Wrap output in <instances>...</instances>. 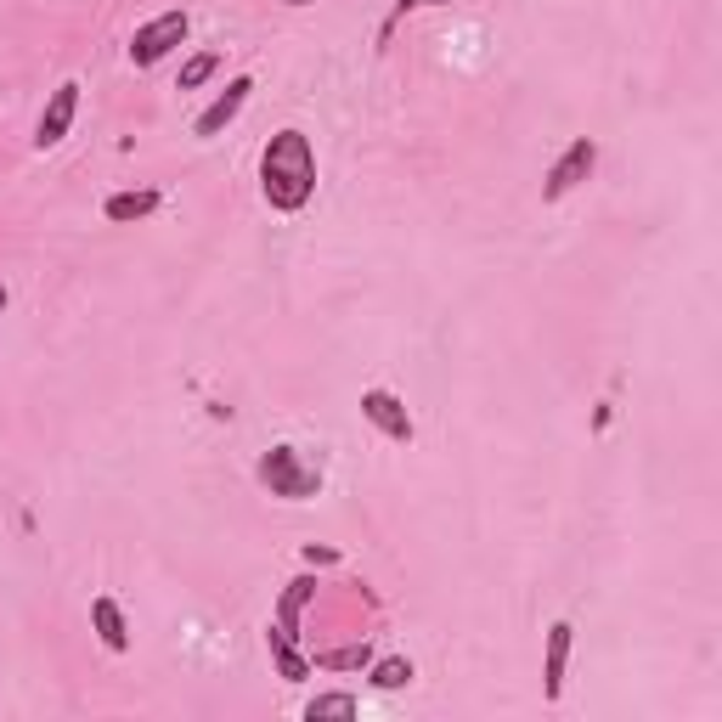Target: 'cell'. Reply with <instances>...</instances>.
<instances>
[{"label":"cell","mask_w":722,"mask_h":722,"mask_svg":"<svg viewBox=\"0 0 722 722\" xmlns=\"http://www.w3.org/2000/svg\"><path fill=\"white\" fill-rule=\"evenodd\" d=\"M260 187H266V204L294 215V209L311 204L316 192V158H311V142L305 130H277L260 153Z\"/></svg>","instance_id":"obj_1"},{"label":"cell","mask_w":722,"mask_h":722,"mask_svg":"<svg viewBox=\"0 0 722 722\" xmlns=\"http://www.w3.org/2000/svg\"><path fill=\"white\" fill-rule=\"evenodd\" d=\"M260 480L271 486V497H294V503L322 486V474H316L311 463H299L294 446H271V452L260 457Z\"/></svg>","instance_id":"obj_2"},{"label":"cell","mask_w":722,"mask_h":722,"mask_svg":"<svg viewBox=\"0 0 722 722\" xmlns=\"http://www.w3.org/2000/svg\"><path fill=\"white\" fill-rule=\"evenodd\" d=\"M181 40H187V12H164V17H153V23L136 29V40H130V63L153 68L158 57H170Z\"/></svg>","instance_id":"obj_3"},{"label":"cell","mask_w":722,"mask_h":722,"mask_svg":"<svg viewBox=\"0 0 722 722\" xmlns=\"http://www.w3.org/2000/svg\"><path fill=\"white\" fill-rule=\"evenodd\" d=\"M593 164H598V147L587 142V136H581V142H570L565 158L548 170V187H542V198H565L576 181H587V175H593Z\"/></svg>","instance_id":"obj_4"},{"label":"cell","mask_w":722,"mask_h":722,"mask_svg":"<svg viewBox=\"0 0 722 722\" xmlns=\"http://www.w3.org/2000/svg\"><path fill=\"white\" fill-rule=\"evenodd\" d=\"M361 418L378 424L390 440H412V418H407V407H401L390 390H367V395H361Z\"/></svg>","instance_id":"obj_5"},{"label":"cell","mask_w":722,"mask_h":722,"mask_svg":"<svg viewBox=\"0 0 722 722\" xmlns=\"http://www.w3.org/2000/svg\"><path fill=\"white\" fill-rule=\"evenodd\" d=\"M249 91H254V79H232V85H226V96H215V102L198 113V125H192V130H198V136H220V130L232 125L237 113H243Z\"/></svg>","instance_id":"obj_6"},{"label":"cell","mask_w":722,"mask_h":722,"mask_svg":"<svg viewBox=\"0 0 722 722\" xmlns=\"http://www.w3.org/2000/svg\"><path fill=\"white\" fill-rule=\"evenodd\" d=\"M74 108H79V85H57L51 108L40 113V130H34V142H40V147H57V142H63L68 125H74Z\"/></svg>","instance_id":"obj_7"},{"label":"cell","mask_w":722,"mask_h":722,"mask_svg":"<svg viewBox=\"0 0 722 722\" xmlns=\"http://www.w3.org/2000/svg\"><path fill=\"white\" fill-rule=\"evenodd\" d=\"M565 660H570V621H553V632H548V700L565 694Z\"/></svg>","instance_id":"obj_8"},{"label":"cell","mask_w":722,"mask_h":722,"mask_svg":"<svg viewBox=\"0 0 722 722\" xmlns=\"http://www.w3.org/2000/svg\"><path fill=\"white\" fill-rule=\"evenodd\" d=\"M153 209H158V192L142 187V192H113L108 204H102V215L108 220H142V215H153Z\"/></svg>","instance_id":"obj_9"},{"label":"cell","mask_w":722,"mask_h":722,"mask_svg":"<svg viewBox=\"0 0 722 722\" xmlns=\"http://www.w3.org/2000/svg\"><path fill=\"white\" fill-rule=\"evenodd\" d=\"M91 621H96V632H102V644H108V649H130L125 615H119V604H113V598H96V604H91Z\"/></svg>","instance_id":"obj_10"},{"label":"cell","mask_w":722,"mask_h":722,"mask_svg":"<svg viewBox=\"0 0 722 722\" xmlns=\"http://www.w3.org/2000/svg\"><path fill=\"white\" fill-rule=\"evenodd\" d=\"M305 717L322 722V717H356V694H316L311 706H305Z\"/></svg>","instance_id":"obj_11"},{"label":"cell","mask_w":722,"mask_h":722,"mask_svg":"<svg viewBox=\"0 0 722 722\" xmlns=\"http://www.w3.org/2000/svg\"><path fill=\"white\" fill-rule=\"evenodd\" d=\"M367 660H373V649L350 644V649H328V655H316V666H328V672H356V666H367Z\"/></svg>","instance_id":"obj_12"},{"label":"cell","mask_w":722,"mask_h":722,"mask_svg":"<svg viewBox=\"0 0 722 722\" xmlns=\"http://www.w3.org/2000/svg\"><path fill=\"white\" fill-rule=\"evenodd\" d=\"M288 638H294V632L271 627V649H277V666H283V677H288V683H299V677H305V660L294 655V644H288Z\"/></svg>","instance_id":"obj_13"},{"label":"cell","mask_w":722,"mask_h":722,"mask_svg":"<svg viewBox=\"0 0 722 722\" xmlns=\"http://www.w3.org/2000/svg\"><path fill=\"white\" fill-rule=\"evenodd\" d=\"M373 683H378V689H401V683H412V660H401V655H395V660H378V666H373Z\"/></svg>","instance_id":"obj_14"},{"label":"cell","mask_w":722,"mask_h":722,"mask_svg":"<svg viewBox=\"0 0 722 722\" xmlns=\"http://www.w3.org/2000/svg\"><path fill=\"white\" fill-rule=\"evenodd\" d=\"M215 68H220V57H215V51H204V57H192V63L181 68V91H198V85H204V79L215 74Z\"/></svg>","instance_id":"obj_15"},{"label":"cell","mask_w":722,"mask_h":722,"mask_svg":"<svg viewBox=\"0 0 722 722\" xmlns=\"http://www.w3.org/2000/svg\"><path fill=\"white\" fill-rule=\"evenodd\" d=\"M311 587H316V581H288V593H283V621H277L283 632H294V615H299V604L311 598Z\"/></svg>","instance_id":"obj_16"},{"label":"cell","mask_w":722,"mask_h":722,"mask_svg":"<svg viewBox=\"0 0 722 722\" xmlns=\"http://www.w3.org/2000/svg\"><path fill=\"white\" fill-rule=\"evenodd\" d=\"M305 559H311V565H333L339 553H333V548H316V542H311V548H305Z\"/></svg>","instance_id":"obj_17"},{"label":"cell","mask_w":722,"mask_h":722,"mask_svg":"<svg viewBox=\"0 0 722 722\" xmlns=\"http://www.w3.org/2000/svg\"><path fill=\"white\" fill-rule=\"evenodd\" d=\"M418 6H446V0H401V12H418Z\"/></svg>","instance_id":"obj_18"},{"label":"cell","mask_w":722,"mask_h":722,"mask_svg":"<svg viewBox=\"0 0 722 722\" xmlns=\"http://www.w3.org/2000/svg\"><path fill=\"white\" fill-rule=\"evenodd\" d=\"M0 311H6V283H0Z\"/></svg>","instance_id":"obj_19"},{"label":"cell","mask_w":722,"mask_h":722,"mask_svg":"<svg viewBox=\"0 0 722 722\" xmlns=\"http://www.w3.org/2000/svg\"><path fill=\"white\" fill-rule=\"evenodd\" d=\"M288 6H311V0H288Z\"/></svg>","instance_id":"obj_20"}]
</instances>
